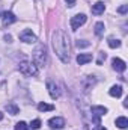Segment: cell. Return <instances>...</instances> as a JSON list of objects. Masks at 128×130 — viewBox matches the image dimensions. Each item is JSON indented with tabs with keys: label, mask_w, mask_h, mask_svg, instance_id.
I'll list each match as a JSON object with an SVG mask.
<instances>
[{
	"label": "cell",
	"mask_w": 128,
	"mask_h": 130,
	"mask_svg": "<svg viewBox=\"0 0 128 130\" xmlns=\"http://www.w3.org/2000/svg\"><path fill=\"white\" fill-rule=\"evenodd\" d=\"M6 110H8V113H11V115H17V113H20V107H18L17 104H14V103L6 104Z\"/></svg>",
	"instance_id": "cell-14"
},
{
	"label": "cell",
	"mask_w": 128,
	"mask_h": 130,
	"mask_svg": "<svg viewBox=\"0 0 128 130\" xmlns=\"http://www.w3.org/2000/svg\"><path fill=\"white\" fill-rule=\"evenodd\" d=\"M104 59H105V53H99V59L96 61V64H98V65H101Z\"/></svg>",
	"instance_id": "cell-23"
},
{
	"label": "cell",
	"mask_w": 128,
	"mask_h": 130,
	"mask_svg": "<svg viewBox=\"0 0 128 130\" xmlns=\"http://www.w3.org/2000/svg\"><path fill=\"white\" fill-rule=\"evenodd\" d=\"M5 41L6 42H12V36L11 35H5Z\"/></svg>",
	"instance_id": "cell-25"
},
{
	"label": "cell",
	"mask_w": 128,
	"mask_h": 130,
	"mask_svg": "<svg viewBox=\"0 0 128 130\" xmlns=\"http://www.w3.org/2000/svg\"><path fill=\"white\" fill-rule=\"evenodd\" d=\"M2 120H3V113L0 112V121H2Z\"/></svg>",
	"instance_id": "cell-27"
},
{
	"label": "cell",
	"mask_w": 128,
	"mask_h": 130,
	"mask_svg": "<svg viewBox=\"0 0 128 130\" xmlns=\"http://www.w3.org/2000/svg\"><path fill=\"white\" fill-rule=\"evenodd\" d=\"M92 59H94L92 55H89V53H80V55L77 56V64L84 65V64H88V62H91Z\"/></svg>",
	"instance_id": "cell-11"
},
{
	"label": "cell",
	"mask_w": 128,
	"mask_h": 130,
	"mask_svg": "<svg viewBox=\"0 0 128 130\" xmlns=\"http://www.w3.org/2000/svg\"><path fill=\"white\" fill-rule=\"evenodd\" d=\"M91 112H92V121L95 124H99V117L107 113V107H104V106H92Z\"/></svg>",
	"instance_id": "cell-5"
},
{
	"label": "cell",
	"mask_w": 128,
	"mask_h": 130,
	"mask_svg": "<svg viewBox=\"0 0 128 130\" xmlns=\"http://www.w3.org/2000/svg\"><path fill=\"white\" fill-rule=\"evenodd\" d=\"M65 2H66V5H68L69 8H72V6L75 5V0H65Z\"/></svg>",
	"instance_id": "cell-24"
},
{
	"label": "cell",
	"mask_w": 128,
	"mask_h": 130,
	"mask_svg": "<svg viewBox=\"0 0 128 130\" xmlns=\"http://www.w3.org/2000/svg\"><path fill=\"white\" fill-rule=\"evenodd\" d=\"M112 67H113V70H116V71H119V73H124V71L127 70V64H125L122 59H119V58L112 59Z\"/></svg>",
	"instance_id": "cell-9"
},
{
	"label": "cell",
	"mask_w": 128,
	"mask_h": 130,
	"mask_svg": "<svg viewBox=\"0 0 128 130\" xmlns=\"http://www.w3.org/2000/svg\"><path fill=\"white\" fill-rule=\"evenodd\" d=\"M54 106L53 104H47V103H39L38 104V110L39 112H47V110H53Z\"/></svg>",
	"instance_id": "cell-16"
},
{
	"label": "cell",
	"mask_w": 128,
	"mask_h": 130,
	"mask_svg": "<svg viewBox=\"0 0 128 130\" xmlns=\"http://www.w3.org/2000/svg\"><path fill=\"white\" fill-rule=\"evenodd\" d=\"M127 11H128V5H122V6L118 8V12L119 14H127Z\"/></svg>",
	"instance_id": "cell-22"
},
{
	"label": "cell",
	"mask_w": 128,
	"mask_h": 130,
	"mask_svg": "<svg viewBox=\"0 0 128 130\" xmlns=\"http://www.w3.org/2000/svg\"><path fill=\"white\" fill-rule=\"evenodd\" d=\"M18 70H20L24 76H36V74H38V67L33 64V62H29V61L20 62Z\"/></svg>",
	"instance_id": "cell-3"
},
{
	"label": "cell",
	"mask_w": 128,
	"mask_h": 130,
	"mask_svg": "<svg viewBox=\"0 0 128 130\" xmlns=\"http://www.w3.org/2000/svg\"><path fill=\"white\" fill-rule=\"evenodd\" d=\"M94 130H107V129H105L104 126H96V127H95Z\"/></svg>",
	"instance_id": "cell-26"
},
{
	"label": "cell",
	"mask_w": 128,
	"mask_h": 130,
	"mask_svg": "<svg viewBox=\"0 0 128 130\" xmlns=\"http://www.w3.org/2000/svg\"><path fill=\"white\" fill-rule=\"evenodd\" d=\"M48 126H50V129H63L65 127V120L62 117H54V118H51L50 121H48Z\"/></svg>",
	"instance_id": "cell-8"
},
{
	"label": "cell",
	"mask_w": 128,
	"mask_h": 130,
	"mask_svg": "<svg viewBox=\"0 0 128 130\" xmlns=\"http://www.w3.org/2000/svg\"><path fill=\"white\" fill-rule=\"evenodd\" d=\"M15 130H29V126L24 121H20V123L15 124Z\"/></svg>",
	"instance_id": "cell-19"
},
{
	"label": "cell",
	"mask_w": 128,
	"mask_h": 130,
	"mask_svg": "<svg viewBox=\"0 0 128 130\" xmlns=\"http://www.w3.org/2000/svg\"><path fill=\"white\" fill-rule=\"evenodd\" d=\"M29 127H32V129H39V127H41V121H39V120H33L32 123H30V126H29Z\"/></svg>",
	"instance_id": "cell-21"
},
{
	"label": "cell",
	"mask_w": 128,
	"mask_h": 130,
	"mask_svg": "<svg viewBox=\"0 0 128 130\" xmlns=\"http://www.w3.org/2000/svg\"><path fill=\"white\" fill-rule=\"evenodd\" d=\"M95 33L98 35V36H101L102 33H104V23H96L95 24Z\"/></svg>",
	"instance_id": "cell-18"
},
{
	"label": "cell",
	"mask_w": 128,
	"mask_h": 130,
	"mask_svg": "<svg viewBox=\"0 0 128 130\" xmlns=\"http://www.w3.org/2000/svg\"><path fill=\"white\" fill-rule=\"evenodd\" d=\"M33 64L38 68H42L47 64V48L44 44H39L35 50H33Z\"/></svg>",
	"instance_id": "cell-2"
},
{
	"label": "cell",
	"mask_w": 128,
	"mask_h": 130,
	"mask_svg": "<svg viewBox=\"0 0 128 130\" xmlns=\"http://www.w3.org/2000/svg\"><path fill=\"white\" fill-rule=\"evenodd\" d=\"M51 44H53V50L57 55V58L63 64H68L69 62V38H68V35L60 29L54 30L51 35Z\"/></svg>",
	"instance_id": "cell-1"
},
{
	"label": "cell",
	"mask_w": 128,
	"mask_h": 130,
	"mask_svg": "<svg viewBox=\"0 0 128 130\" xmlns=\"http://www.w3.org/2000/svg\"><path fill=\"white\" fill-rule=\"evenodd\" d=\"M2 21H3V26H9V24H12V23L17 21V17L12 12H5L3 17H2Z\"/></svg>",
	"instance_id": "cell-10"
},
{
	"label": "cell",
	"mask_w": 128,
	"mask_h": 130,
	"mask_svg": "<svg viewBox=\"0 0 128 130\" xmlns=\"http://www.w3.org/2000/svg\"><path fill=\"white\" fill-rule=\"evenodd\" d=\"M122 92H124V89H122V86L121 85H113L112 88H110V91H109V94L112 95V97H121L122 95Z\"/></svg>",
	"instance_id": "cell-12"
},
{
	"label": "cell",
	"mask_w": 128,
	"mask_h": 130,
	"mask_svg": "<svg viewBox=\"0 0 128 130\" xmlns=\"http://www.w3.org/2000/svg\"><path fill=\"white\" fill-rule=\"evenodd\" d=\"M91 42L89 41H77V47L78 48H83V47H89Z\"/></svg>",
	"instance_id": "cell-20"
},
{
	"label": "cell",
	"mask_w": 128,
	"mask_h": 130,
	"mask_svg": "<svg viewBox=\"0 0 128 130\" xmlns=\"http://www.w3.org/2000/svg\"><path fill=\"white\" fill-rule=\"evenodd\" d=\"M104 9H105V5H104V2H96L95 5L92 6V14L99 15V14H102V12H104Z\"/></svg>",
	"instance_id": "cell-13"
},
{
	"label": "cell",
	"mask_w": 128,
	"mask_h": 130,
	"mask_svg": "<svg viewBox=\"0 0 128 130\" xmlns=\"http://www.w3.org/2000/svg\"><path fill=\"white\" fill-rule=\"evenodd\" d=\"M47 89H48V94L53 100L60 97V91H59V86L53 82V80H47Z\"/></svg>",
	"instance_id": "cell-7"
},
{
	"label": "cell",
	"mask_w": 128,
	"mask_h": 130,
	"mask_svg": "<svg viewBox=\"0 0 128 130\" xmlns=\"http://www.w3.org/2000/svg\"><path fill=\"white\" fill-rule=\"evenodd\" d=\"M107 44H109L110 48H119V47H121V41H119V39H115V38H109Z\"/></svg>",
	"instance_id": "cell-17"
},
{
	"label": "cell",
	"mask_w": 128,
	"mask_h": 130,
	"mask_svg": "<svg viewBox=\"0 0 128 130\" xmlns=\"http://www.w3.org/2000/svg\"><path fill=\"white\" fill-rule=\"evenodd\" d=\"M116 127H119V129H127L128 127V120L125 118V117L116 118Z\"/></svg>",
	"instance_id": "cell-15"
},
{
	"label": "cell",
	"mask_w": 128,
	"mask_h": 130,
	"mask_svg": "<svg viewBox=\"0 0 128 130\" xmlns=\"http://www.w3.org/2000/svg\"><path fill=\"white\" fill-rule=\"evenodd\" d=\"M20 39H21L23 42H26V44H33V42L38 41L36 35H35L32 30H29V29H24L23 32L20 33Z\"/></svg>",
	"instance_id": "cell-6"
},
{
	"label": "cell",
	"mask_w": 128,
	"mask_h": 130,
	"mask_svg": "<svg viewBox=\"0 0 128 130\" xmlns=\"http://www.w3.org/2000/svg\"><path fill=\"white\" fill-rule=\"evenodd\" d=\"M86 20H88V17H86L84 14H77V15H74V17L71 18V29H72V30L80 29V26H83V24L86 23Z\"/></svg>",
	"instance_id": "cell-4"
}]
</instances>
